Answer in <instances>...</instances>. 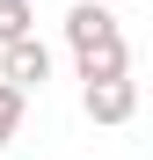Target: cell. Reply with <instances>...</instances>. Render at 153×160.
<instances>
[{"label":"cell","mask_w":153,"mask_h":160,"mask_svg":"<svg viewBox=\"0 0 153 160\" xmlns=\"http://www.w3.org/2000/svg\"><path fill=\"white\" fill-rule=\"evenodd\" d=\"M0 80H15L22 95H37L44 80H51V44L29 29V37H8L0 44Z\"/></svg>","instance_id":"1"},{"label":"cell","mask_w":153,"mask_h":160,"mask_svg":"<svg viewBox=\"0 0 153 160\" xmlns=\"http://www.w3.org/2000/svg\"><path fill=\"white\" fill-rule=\"evenodd\" d=\"M80 102L95 124H131L139 117V80L131 73H110V80H80Z\"/></svg>","instance_id":"2"},{"label":"cell","mask_w":153,"mask_h":160,"mask_svg":"<svg viewBox=\"0 0 153 160\" xmlns=\"http://www.w3.org/2000/svg\"><path fill=\"white\" fill-rule=\"evenodd\" d=\"M102 37H117V15L102 8V0L66 8V44H73V51H88V44H102Z\"/></svg>","instance_id":"3"},{"label":"cell","mask_w":153,"mask_h":160,"mask_svg":"<svg viewBox=\"0 0 153 160\" xmlns=\"http://www.w3.org/2000/svg\"><path fill=\"white\" fill-rule=\"evenodd\" d=\"M73 58H80V80H110V73H131V44H124V29H117V37H102L88 51H73Z\"/></svg>","instance_id":"4"},{"label":"cell","mask_w":153,"mask_h":160,"mask_svg":"<svg viewBox=\"0 0 153 160\" xmlns=\"http://www.w3.org/2000/svg\"><path fill=\"white\" fill-rule=\"evenodd\" d=\"M22 109H29V95H22L15 80H0V146H8L15 131H22Z\"/></svg>","instance_id":"5"},{"label":"cell","mask_w":153,"mask_h":160,"mask_svg":"<svg viewBox=\"0 0 153 160\" xmlns=\"http://www.w3.org/2000/svg\"><path fill=\"white\" fill-rule=\"evenodd\" d=\"M37 29V8H29V0H0V44H8V37H29Z\"/></svg>","instance_id":"6"}]
</instances>
